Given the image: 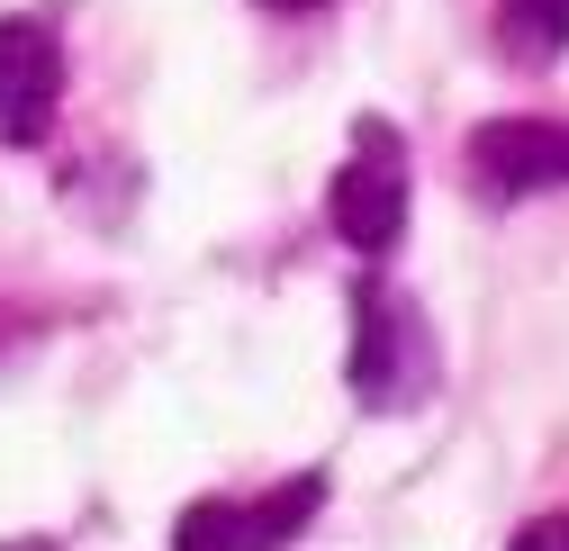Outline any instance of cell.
Returning <instances> with one entry per match:
<instances>
[{
    "instance_id": "6da1fadb",
    "label": "cell",
    "mask_w": 569,
    "mask_h": 551,
    "mask_svg": "<svg viewBox=\"0 0 569 551\" xmlns=\"http://www.w3.org/2000/svg\"><path fill=\"white\" fill-rule=\"evenodd\" d=\"M425 380H435V334H425V317L398 290L362 281L352 290V398L389 417V407L425 398Z\"/></svg>"
},
{
    "instance_id": "277c9868",
    "label": "cell",
    "mask_w": 569,
    "mask_h": 551,
    "mask_svg": "<svg viewBox=\"0 0 569 551\" xmlns=\"http://www.w3.org/2000/svg\"><path fill=\"white\" fill-rule=\"evenodd\" d=\"M63 100V46L46 19H0V146H46Z\"/></svg>"
},
{
    "instance_id": "8992f818",
    "label": "cell",
    "mask_w": 569,
    "mask_h": 551,
    "mask_svg": "<svg viewBox=\"0 0 569 551\" xmlns=\"http://www.w3.org/2000/svg\"><path fill=\"white\" fill-rule=\"evenodd\" d=\"M497 54L542 73L569 54V0H497Z\"/></svg>"
},
{
    "instance_id": "ba28073f",
    "label": "cell",
    "mask_w": 569,
    "mask_h": 551,
    "mask_svg": "<svg viewBox=\"0 0 569 551\" xmlns=\"http://www.w3.org/2000/svg\"><path fill=\"white\" fill-rule=\"evenodd\" d=\"M262 10H280V19H299V10H317V0H262Z\"/></svg>"
},
{
    "instance_id": "52a82bcc",
    "label": "cell",
    "mask_w": 569,
    "mask_h": 551,
    "mask_svg": "<svg viewBox=\"0 0 569 551\" xmlns=\"http://www.w3.org/2000/svg\"><path fill=\"white\" fill-rule=\"evenodd\" d=\"M507 551H569V515H533V524H525Z\"/></svg>"
},
{
    "instance_id": "7a4b0ae2",
    "label": "cell",
    "mask_w": 569,
    "mask_h": 551,
    "mask_svg": "<svg viewBox=\"0 0 569 551\" xmlns=\"http://www.w3.org/2000/svg\"><path fill=\"white\" fill-rule=\"evenodd\" d=\"M326 209H335V236H343L352 253H389V244L407 236V146H398L380 118L352 127V163L335 172Z\"/></svg>"
},
{
    "instance_id": "3957f363",
    "label": "cell",
    "mask_w": 569,
    "mask_h": 551,
    "mask_svg": "<svg viewBox=\"0 0 569 551\" xmlns=\"http://www.w3.org/2000/svg\"><path fill=\"white\" fill-rule=\"evenodd\" d=\"M317 507H326V470L280 479L271 498H199V507H181L172 551H290Z\"/></svg>"
},
{
    "instance_id": "5b68a950",
    "label": "cell",
    "mask_w": 569,
    "mask_h": 551,
    "mask_svg": "<svg viewBox=\"0 0 569 551\" xmlns=\"http://www.w3.org/2000/svg\"><path fill=\"white\" fill-rule=\"evenodd\" d=\"M470 172L488 199L569 190V127L560 118H488V127H470Z\"/></svg>"
}]
</instances>
